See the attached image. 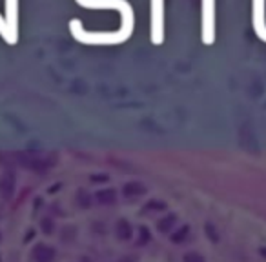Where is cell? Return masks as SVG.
<instances>
[{
	"mask_svg": "<svg viewBox=\"0 0 266 262\" xmlns=\"http://www.w3.org/2000/svg\"><path fill=\"white\" fill-rule=\"evenodd\" d=\"M152 44H164V0H152V29H150Z\"/></svg>",
	"mask_w": 266,
	"mask_h": 262,
	"instance_id": "3957f363",
	"label": "cell"
},
{
	"mask_svg": "<svg viewBox=\"0 0 266 262\" xmlns=\"http://www.w3.org/2000/svg\"><path fill=\"white\" fill-rule=\"evenodd\" d=\"M204 229H206V235H208V239H210L213 244H217V242L221 241V237H219L217 229L213 228L211 224H206V228H204Z\"/></svg>",
	"mask_w": 266,
	"mask_h": 262,
	"instance_id": "30bf717a",
	"label": "cell"
},
{
	"mask_svg": "<svg viewBox=\"0 0 266 262\" xmlns=\"http://www.w3.org/2000/svg\"><path fill=\"white\" fill-rule=\"evenodd\" d=\"M266 0H253L252 2V26L255 35L266 42Z\"/></svg>",
	"mask_w": 266,
	"mask_h": 262,
	"instance_id": "5b68a950",
	"label": "cell"
},
{
	"mask_svg": "<svg viewBox=\"0 0 266 262\" xmlns=\"http://www.w3.org/2000/svg\"><path fill=\"white\" fill-rule=\"evenodd\" d=\"M80 7L86 9H115L120 13V28L113 33H90L82 28V22L78 19L70 20V33L71 37L86 46H115L126 42L133 35L135 28V15L133 7L128 4V0H75Z\"/></svg>",
	"mask_w": 266,
	"mask_h": 262,
	"instance_id": "6da1fadb",
	"label": "cell"
},
{
	"mask_svg": "<svg viewBox=\"0 0 266 262\" xmlns=\"http://www.w3.org/2000/svg\"><path fill=\"white\" fill-rule=\"evenodd\" d=\"M42 229L48 235H51V231H53V222L48 221V219H46V221H42Z\"/></svg>",
	"mask_w": 266,
	"mask_h": 262,
	"instance_id": "5bb4252c",
	"label": "cell"
},
{
	"mask_svg": "<svg viewBox=\"0 0 266 262\" xmlns=\"http://www.w3.org/2000/svg\"><path fill=\"white\" fill-rule=\"evenodd\" d=\"M80 262H91V261L88 259V257H82V259H80Z\"/></svg>",
	"mask_w": 266,
	"mask_h": 262,
	"instance_id": "2e32d148",
	"label": "cell"
},
{
	"mask_svg": "<svg viewBox=\"0 0 266 262\" xmlns=\"http://www.w3.org/2000/svg\"><path fill=\"white\" fill-rule=\"evenodd\" d=\"M188 231H190L188 226H182L181 229H177V233L171 235V242H173V244H181V242L188 237Z\"/></svg>",
	"mask_w": 266,
	"mask_h": 262,
	"instance_id": "ba28073f",
	"label": "cell"
},
{
	"mask_svg": "<svg viewBox=\"0 0 266 262\" xmlns=\"http://www.w3.org/2000/svg\"><path fill=\"white\" fill-rule=\"evenodd\" d=\"M0 239H2V233H0Z\"/></svg>",
	"mask_w": 266,
	"mask_h": 262,
	"instance_id": "ac0fdd59",
	"label": "cell"
},
{
	"mask_svg": "<svg viewBox=\"0 0 266 262\" xmlns=\"http://www.w3.org/2000/svg\"><path fill=\"white\" fill-rule=\"evenodd\" d=\"M184 262H206L204 261V257L201 253H197V251H190L184 255Z\"/></svg>",
	"mask_w": 266,
	"mask_h": 262,
	"instance_id": "8fae6325",
	"label": "cell"
},
{
	"mask_svg": "<svg viewBox=\"0 0 266 262\" xmlns=\"http://www.w3.org/2000/svg\"><path fill=\"white\" fill-rule=\"evenodd\" d=\"M4 20L11 37V46H15L19 42V0H6Z\"/></svg>",
	"mask_w": 266,
	"mask_h": 262,
	"instance_id": "277c9868",
	"label": "cell"
},
{
	"mask_svg": "<svg viewBox=\"0 0 266 262\" xmlns=\"http://www.w3.org/2000/svg\"><path fill=\"white\" fill-rule=\"evenodd\" d=\"M261 255H263L266 259V248H261Z\"/></svg>",
	"mask_w": 266,
	"mask_h": 262,
	"instance_id": "9a60e30c",
	"label": "cell"
},
{
	"mask_svg": "<svg viewBox=\"0 0 266 262\" xmlns=\"http://www.w3.org/2000/svg\"><path fill=\"white\" fill-rule=\"evenodd\" d=\"M0 37L4 38V40L11 46V37H9V31H7V26H6V20H4V17L0 15Z\"/></svg>",
	"mask_w": 266,
	"mask_h": 262,
	"instance_id": "9c48e42d",
	"label": "cell"
},
{
	"mask_svg": "<svg viewBox=\"0 0 266 262\" xmlns=\"http://www.w3.org/2000/svg\"><path fill=\"white\" fill-rule=\"evenodd\" d=\"M150 239H152V235H150V229L140 228V239L137 241V246H144V244H148V242H150Z\"/></svg>",
	"mask_w": 266,
	"mask_h": 262,
	"instance_id": "7c38bea8",
	"label": "cell"
},
{
	"mask_svg": "<svg viewBox=\"0 0 266 262\" xmlns=\"http://www.w3.org/2000/svg\"><path fill=\"white\" fill-rule=\"evenodd\" d=\"M122 262H130V261H128V259H124V261H122Z\"/></svg>",
	"mask_w": 266,
	"mask_h": 262,
	"instance_id": "e0dca14e",
	"label": "cell"
},
{
	"mask_svg": "<svg viewBox=\"0 0 266 262\" xmlns=\"http://www.w3.org/2000/svg\"><path fill=\"white\" fill-rule=\"evenodd\" d=\"M33 259L37 262H53L55 259V249L46 244H37L33 249Z\"/></svg>",
	"mask_w": 266,
	"mask_h": 262,
	"instance_id": "8992f818",
	"label": "cell"
},
{
	"mask_svg": "<svg viewBox=\"0 0 266 262\" xmlns=\"http://www.w3.org/2000/svg\"><path fill=\"white\" fill-rule=\"evenodd\" d=\"M173 219H175V217H168L164 222H159V229H161V231H168V229L171 228V224H173Z\"/></svg>",
	"mask_w": 266,
	"mask_h": 262,
	"instance_id": "4fadbf2b",
	"label": "cell"
},
{
	"mask_svg": "<svg viewBox=\"0 0 266 262\" xmlns=\"http://www.w3.org/2000/svg\"><path fill=\"white\" fill-rule=\"evenodd\" d=\"M201 38L204 46H211L215 42V0H203Z\"/></svg>",
	"mask_w": 266,
	"mask_h": 262,
	"instance_id": "7a4b0ae2",
	"label": "cell"
},
{
	"mask_svg": "<svg viewBox=\"0 0 266 262\" xmlns=\"http://www.w3.org/2000/svg\"><path fill=\"white\" fill-rule=\"evenodd\" d=\"M132 228H130V224H128V222H119V224H117V237H119V239H122V241H130V239H132Z\"/></svg>",
	"mask_w": 266,
	"mask_h": 262,
	"instance_id": "52a82bcc",
	"label": "cell"
}]
</instances>
